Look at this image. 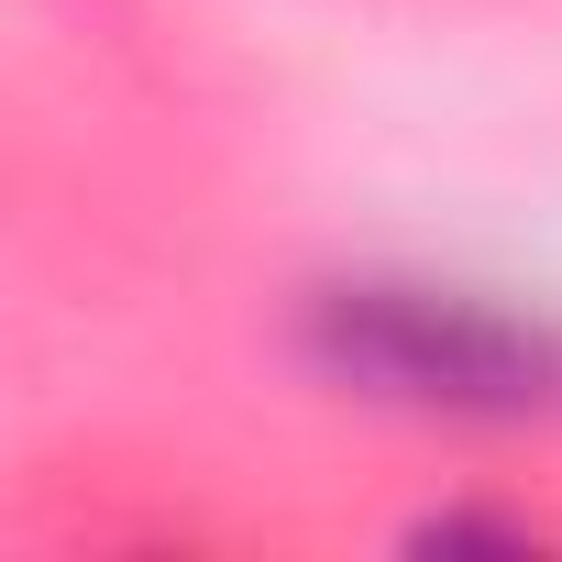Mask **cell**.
I'll use <instances>...</instances> for the list:
<instances>
[{
    "mask_svg": "<svg viewBox=\"0 0 562 562\" xmlns=\"http://www.w3.org/2000/svg\"><path fill=\"white\" fill-rule=\"evenodd\" d=\"M310 353L397 408L452 419H551L562 408V321H529L474 288H331L310 310Z\"/></svg>",
    "mask_w": 562,
    "mask_h": 562,
    "instance_id": "obj_1",
    "label": "cell"
}]
</instances>
